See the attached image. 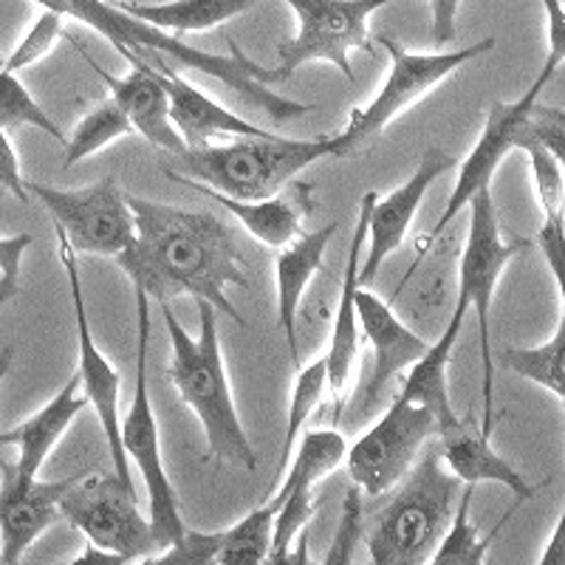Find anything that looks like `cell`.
<instances>
[{"instance_id": "21", "label": "cell", "mask_w": 565, "mask_h": 565, "mask_svg": "<svg viewBox=\"0 0 565 565\" xmlns=\"http://www.w3.org/2000/svg\"><path fill=\"white\" fill-rule=\"evenodd\" d=\"M436 444L444 469L452 478H458V483H463V487L498 483V487H507L514 494L518 507L534 498L532 483L507 458L498 456L489 436L481 433V424L476 422V416L458 418L450 430L438 433Z\"/></svg>"}, {"instance_id": "19", "label": "cell", "mask_w": 565, "mask_h": 565, "mask_svg": "<svg viewBox=\"0 0 565 565\" xmlns=\"http://www.w3.org/2000/svg\"><path fill=\"white\" fill-rule=\"evenodd\" d=\"M356 322H362V331H365L373 351L371 380H367L360 405L362 413H371L373 407L380 405V398L387 391V385L405 367L422 360L424 351L430 348V342L422 340L413 328H407L405 322L393 315L387 302H382L380 297L371 295L367 289L356 291Z\"/></svg>"}, {"instance_id": "16", "label": "cell", "mask_w": 565, "mask_h": 565, "mask_svg": "<svg viewBox=\"0 0 565 565\" xmlns=\"http://www.w3.org/2000/svg\"><path fill=\"white\" fill-rule=\"evenodd\" d=\"M85 472L60 481H40L14 472L9 461H0V548L3 565H20L23 554L38 543L45 529L60 521V501Z\"/></svg>"}, {"instance_id": "35", "label": "cell", "mask_w": 565, "mask_h": 565, "mask_svg": "<svg viewBox=\"0 0 565 565\" xmlns=\"http://www.w3.org/2000/svg\"><path fill=\"white\" fill-rule=\"evenodd\" d=\"M315 489H291L275 507V523H271V554L289 552L295 546L297 534L309 529L315 518Z\"/></svg>"}, {"instance_id": "33", "label": "cell", "mask_w": 565, "mask_h": 565, "mask_svg": "<svg viewBox=\"0 0 565 565\" xmlns=\"http://www.w3.org/2000/svg\"><path fill=\"white\" fill-rule=\"evenodd\" d=\"M328 391V362L326 353L320 360L311 362L309 367H302L297 373L295 387H291V405H289V424H286V436H282V450H280V472H286L295 452V441L300 438L302 424L309 422L311 413L320 407Z\"/></svg>"}, {"instance_id": "29", "label": "cell", "mask_w": 565, "mask_h": 565, "mask_svg": "<svg viewBox=\"0 0 565 565\" xmlns=\"http://www.w3.org/2000/svg\"><path fill=\"white\" fill-rule=\"evenodd\" d=\"M472 494H476V487H463L450 532H447V537H444V543L438 546V552L433 554V559L427 565H483V559L489 557V548H492V543L498 540V534H501V529L507 526L509 518H512L518 507L509 509L501 521H498V526L481 537L478 526L469 518Z\"/></svg>"}, {"instance_id": "13", "label": "cell", "mask_w": 565, "mask_h": 565, "mask_svg": "<svg viewBox=\"0 0 565 565\" xmlns=\"http://www.w3.org/2000/svg\"><path fill=\"white\" fill-rule=\"evenodd\" d=\"M430 438H436L430 413L396 396L385 416L348 447L345 467L353 487L367 498L391 492L411 472Z\"/></svg>"}, {"instance_id": "20", "label": "cell", "mask_w": 565, "mask_h": 565, "mask_svg": "<svg viewBox=\"0 0 565 565\" xmlns=\"http://www.w3.org/2000/svg\"><path fill=\"white\" fill-rule=\"evenodd\" d=\"M164 175H168L173 184L210 195L215 204L224 206L230 215H235V218L244 224V230L249 232L257 244L271 246V249H282V246H289L295 238H300L302 221L309 218V212H315L317 206L315 184H306V181H291L289 186H282L280 193L271 195V199L235 201L215 193V190H206V186L195 184V181L181 179V175H175L173 170L168 168H164Z\"/></svg>"}, {"instance_id": "4", "label": "cell", "mask_w": 565, "mask_h": 565, "mask_svg": "<svg viewBox=\"0 0 565 565\" xmlns=\"http://www.w3.org/2000/svg\"><path fill=\"white\" fill-rule=\"evenodd\" d=\"M396 487L367 532V557L371 565H427L450 532L463 483L444 469L436 438H430Z\"/></svg>"}, {"instance_id": "37", "label": "cell", "mask_w": 565, "mask_h": 565, "mask_svg": "<svg viewBox=\"0 0 565 565\" xmlns=\"http://www.w3.org/2000/svg\"><path fill=\"white\" fill-rule=\"evenodd\" d=\"M63 20H65L63 14L45 12L43 9V14L34 20V26L29 29L26 38L20 40L18 49H14V52L3 60V68L12 71V74H18V71L40 63V60H43L45 54L52 52L54 45H57V40L63 38Z\"/></svg>"}, {"instance_id": "11", "label": "cell", "mask_w": 565, "mask_h": 565, "mask_svg": "<svg viewBox=\"0 0 565 565\" xmlns=\"http://www.w3.org/2000/svg\"><path fill=\"white\" fill-rule=\"evenodd\" d=\"M60 518L88 537L90 546L139 563L161 552L150 518L139 509L136 489L110 476L85 472L60 501Z\"/></svg>"}, {"instance_id": "17", "label": "cell", "mask_w": 565, "mask_h": 565, "mask_svg": "<svg viewBox=\"0 0 565 565\" xmlns=\"http://www.w3.org/2000/svg\"><path fill=\"white\" fill-rule=\"evenodd\" d=\"M122 54L130 63V71L125 77H110L108 71L94 65L99 71V77L105 79V85H108L110 99L116 103V108L122 110L128 125L134 128V134H139L156 150L179 156L186 148L181 136L175 134L173 122H170L168 88H164V79H161L159 68L134 52Z\"/></svg>"}, {"instance_id": "8", "label": "cell", "mask_w": 565, "mask_h": 565, "mask_svg": "<svg viewBox=\"0 0 565 565\" xmlns=\"http://www.w3.org/2000/svg\"><path fill=\"white\" fill-rule=\"evenodd\" d=\"M469 232L461 252V269H458V300L467 302V309L476 311L478 345H481L483 365V416L481 433L492 438L494 433V351L489 334V315H492V297L498 291L503 269L514 257L526 252L532 241H507L498 221V206L492 201V190L469 201Z\"/></svg>"}, {"instance_id": "45", "label": "cell", "mask_w": 565, "mask_h": 565, "mask_svg": "<svg viewBox=\"0 0 565 565\" xmlns=\"http://www.w3.org/2000/svg\"><path fill=\"white\" fill-rule=\"evenodd\" d=\"M18 295H20L18 277H0V309H3L7 302H12Z\"/></svg>"}, {"instance_id": "15", "label": "cell", "mask_w": 565, "mask_h": 565, "mask_svg": "<svg viewBox=\"0 0 565 565\" xmlns=\"http://www.w3.org/2000/svg\"><path fill=\"white\" fill-rule=\"evenodd\" d=\"M456 170V159L441 148H427L422 153L418 168L413 170L411 179L405 184H398L393 193L376 195L367 212V255L360 264V286L365 289L373 277L380 275L382 264L396 249H402L407 241V230H411L413 218H416L418 206H422L424 195L430 193V186L436 184L441 175Z\"/></svg>"}, {"instance_id": "42", "label": "cell", "mask_w": 565, "mask_h": 565, "mask_svg": "<svg viewBox=\"0 0 565 565\" xmlns=\"http://www.w3.org/2000/svg\"><path fill=\"white\" fill-rule=\"evenodd\" d=\"M266 565H311V552H309V529H302L297 534L295 546L282 554H269V563Z\"/></svg>"}, {"instance_id": "44", "label": "cell", "mask_w": 565, "mask_h": 565, "mask_svg": "<svg viewBox=\"0 0 565 565\" xmlns=\"http://www.w3.org/2000/svg\"><path fill=\"white\" fill-rule=\"evenodd\" d=\"M537 565H565V554H563V514L557 518L552 529V537H548L546 548H543V557H540Z\"/></svg>"}, {"instance_id": "1", "label": "cell", "mask_w": 565, "mask_h": 565, "mask_svg": "<svg viewBox=\"0 0 565 565\" xmlns=\"http://www.w3.org/2000/svg\"><path fill=\"white\" fill-rule=\"evenodd\" d=\"M125 201L134 215V244L114 260L134 289L159 306L173 297H193L246 326V317L226 297V286H249L241 269L235 232L212 212L159 204L130 193H125Z\"/></svg>"}, {"instance_id": "14", "label": "cell", "mask_w": 565, "mask_h": 565, "mask_svg": "<svg viewBox=\"0 0 565 565\" xmlns=\"http://www.w3.org/2000/svg\"><path fill=\"white\" fill-rule=\"evenodd\" d=\"M60 244V264H63L65 277H68V291L71 302H74V317H77V351H79V387H83L85 405L94 407L99 418V427L105 433V441H108L110 458H114V476L119 481L130 483L134 487V472H130V463L125 458L122 450V433H119V387H122V376L108 362L103 351H99L97 340L90 334L88 311H85V295H83V280H79V266H77V252H71V246L63 238H57Z\"/></svg>"}, {"instance_id": "31", "label": "cell", "mask_w": 565, "mask_h": 565, "mask_svg": "<svg viewBox=\"0 0 565 565\" xmlns=\"http://www.w3.org/2000/svg\"><path fill=\"white\" fill-rule=\"evenodd\" d=\"M271 523L275 509L260 507L221 532L215 565H266L271 554Z\"/></svg>"}, {"instance_id": "12", "label": "cell", "mask_w": 565, "mask_h": 565, "mask_svg": "<svg viewBox=\"0 0 565 565\" xmlns=\"http://www.w3.org/2000/svg\"><path fill=\"white\" fill-rule=\"evenodd\" d=\"M26 193L49 210L57 238L83 255L116 257L134 244V215L114 175L79 190L26 181Z\"/></svg>"}, {"instance_id": "46", "label": "cell", "mask_w": 565, "mask_h": 565, "mask_svg": "<svg viewBox=\"0 0 565 565\" xmlns=\"http://www.w3.org/2000/svg\"><path fill=\"white\" fill-rule=\"evenodd\" d=\"M12 362H14V345L0 348V385L7 380V373L12 371Z\"/></svg>"}, {"instance_id": "7", "label": "cell", "mask_w": 565, "mask_h": 565, "mask_svg": "<svg viewBox=\"0 0 565 565\" xmlns=\"http://www.w3.org/2000/svg\"><path fill=\"white\" fill-rule=\"evenodd\" d=\"M380 40V45L391 57V74H387L380 94L365 108L351 110L345 130L331 136V156L334 159H348V156L362 153L373 139H380L385 134L393 119L416 108L424 97H430L444 79L456 74L463 63L492 52L494 43H498L494 38H483L476 45H467V49H458V52L411 54L396 40Z\"/></svg>"}, {"instance_id": "39", "label": "cell", "mask_w": 565, "mask_h": 565, "mask_svg": "<svg viewBox=\"0 0 565 565\" xmlns=\"http://www.w3.org/2000/svg\"><path fill=\"white\" fill-rule=\"evenodd\" d=\"M0 195H12V199L26 204L32 195L26 193V181H23V170H20L18 150L12 148L7 130H0Z\"/></svg>"}, {"instance_id": "38", "label": "cell", "mask_w": 565, "mask_h": 565, "mask_svg": "<svg viewBox=\"0 0 565 565\" xmlns=\"http://www.w3.org/2000/svg\"><path fill=\"white\" fill-rule=\"evenodd\" d=\"M221 532H190L184 537L164 546L161 552L139 559L136 565H215V552H218Z\"/></svg>"}, {"instance_id": "22", "label": "cell", "mask_w": 565, "mask_h": 565, "mask_svg": "<svg viewBox=\"0 0 565 565\" xmlns=\"http://www.w3.org/2000/svg\"><path fill=\"white\" fill-rule=\"evenodd\" d=\"M376 193H365L360 204V218L353 230L351 249H348L345 275L340 286V306H337L334 328H331V342H328L326 362H328V391L334 396L337 413H340V396H345L351 367L360 351V322H356V291L360 286V264H362V244L367 235V212H371Z\"/></svg>"}, {"instance_id": "43", "label": "cell", "mask_w": 565, "mask_h": 565, "mask_svg": "<svg viewBox=\"0 0 565 565\" xmlns=\"http://www.w3.org/2000/svg\"><path fill=\"white\" fill-rule=\"evenodd\" d=\"M63 565H130V559L119 557V554H110V552H103V548L97 546H85L83 554H77L74 559H68V563Z\"/></svg>"}, {"instance_id": "40", "label": "cell", "mask_w": 565, "mask_h": 565, "mask_svg": "<svg viewBox=\"0 0 565 565\" xmlns=\"http://www.w3.org/2000/svg\"><path fill=\"white\" fill-rule=\"evenodd\" d=\"M461 0H430L433 12V43L441 49V45L450 43L456 38V14Z\"/></svg>"}, {"instance_id": "26", "label": "cell", "mask_w": 565, "mask_h": 565, "mask_svg": "<svg viewBox=\"0 0 565 565\" xmlns=\"http://www.w3.org/2000/svg\"><path fill=\"white\" fill-rule=\"evenodd\" d=\"M255 0H170V3H114L130 18L150 23L168 34L206 32V29L224 26L226 20L241 18L249 12Z\"/></svg>"}, {"instance_id": "30", "label": "cell", "mask_w": 565, "mask_h": 565, "mask_svg": "<svg viewBox=\"0 0 565 565\" xmlns=\"http://www.w3.org/2000/svg\"><path fill=\"white\" fill-rule=\"evenodd\" d=\"M523 153L529 156L534 193H537V204L543 210V226L537 232V241H565V159L554 156L543 145H532Z\"/></svg>"}, {"instance_id": "10", "label": "cell", "mask_w": 565, "mask_h": 565, "mask_svg": "<svg viewBox=\"0 0 565 565\" xmlns=\"http://www.w3.org/2000/svg\"><path fill=\"white\" fill-rule=\"evenodd\" d=\"M136 291V289H134ZM148 353H150V300L136 291V393L128 416L119 424L122 450L128 463H136L141 481L148 487V518L159 546H170L184 537L186 526L181 518V503L170 481L164 458H161L159 424L148 387Z\"/></svg>"}, {"instance_id": "47", "label": "cell", "mask_w": 565, "mask_h": 565, "mask_svg": "<svg viewBox=\"0 0 565 565\" xmlns=\"http://www.w3.org/2000/svg\"><path fill=\"white\" fill-rule=\"evenodd\" d=\"M483 565H498V563H494V559H489V557H487V559H483Z\"/></svg>"}, {"instance_id": "36", "label": "cell", "mask_w": 565, "mask_h": 565, "mask_svg": "<svg viewBox=\"0 0 565 565\" xmlns=\"http://www.w3.org/2000/svg\"><path fill=\"white\" fill-rule=\"evenodd\" d=\"M362 543V492L351 487L345 492V503H342L340 523H337L334 540L328 546L326 557L320 565H356V554H360Z\"/></svg>"}, {"instance_id": "28", "label": "cell", "mask_w": 565, "mask_h": 565, "mask_svg": "<svg viewBox=\"0 0 565 565\" xmlns=\"http://www.w3.org/2000/svg\"><path fill=\"white\" fill-rule=\"evenodd\" d=\"M565 311L559 315L552 340L537 348H503L501 365L523 380L534 382L537 387L552 393L559 405H565Z\"/></svg>"}, {"instance_id": "18", "label": "cell", "mask_w": 565, "mask_h": 565, "mask_svg": "<svg viewBox=\"0 0 565 565\" xmlns=\"http://www.w3.org/2000/svg\"><path fill=\"white\" fill-rule=\"evenodd\" d=\"M141 57V54H139ZM159 68L164 88L170 99V122L175 134L181 136L186 150H204L215 139H269L275 136L271 130L257 128L246 122L244 116L232 114L230 108L210 99L193 83H186L173 65H168L161 57H145Z\"/></svg>"}, {"instance_id": "24", "label": "cell", "mask_w": 565, "mask_h": 565, "mask_svg": "<svg viewBox=\"0 0 565 565\" xmlns=\"http://www.w3.org/2000/svg\"><path fill=\"white\" fill-rule=\"evenodd\" d=\"M337 230H340V224L331 221V224H326L317 232H302L300 238L291 241L289 246H282L280 255H277V322H280V331L286 337V345H289L295 371H300V351H297L295 328L297 309H300V300L306 289H309L311 277L322 269L326 249L337 235Z\"/></svg>"}, {"instance_id": "27", "label": "cell", "mask_w": 565, "mask_h": 565, "mask_svg": "<svg viewBox=\"0 0 565 565\" xmlns=\"http://www.w3.org/2000/svg\"><path fill=\"white\" fill-rule=\"evenodd\" d=\"M297 441H300V447L295 452V461H289V467H286V478H282L280 489L275 492L269 507L282 501L291 489H315L317 481H322L334 469H340V463H345L348 441L342 433L309 430L302 438H297Z\"/></svg>"}, {"instance_id": "34", "label": "cell", "mask_w": 565, "mask_h": 565, "mask_svg": "<svg viewBox=\"0 0 565 565\" xmlns=\"http://www.w3.org/2000/svg\"><path fill=\"white\" fill-rule=\"evenodd\" d=\"M20 128H38L65 145V134L60 130V125H54L52 116L40 108V103L29 94L26 85L20 83L18 74L0 68V130L12 134Z\"/></svg>"}, {"instance_id": "5", "label": "cell", "mask_w": 565, "mask_h": 565, "mask_svg": "<svg viewBox=\"0 0 565 565\" xmlns=\"http://www.w3.org/2000/svg\"><path fill=\"white\" fill-rule=\"evenodd\" d=\"M554 57L546 60L540 77L529 85L518 103H492L487 110V122H483L481 139L476 148L458 168V181L452 186V195L444 206L441 218L436 221L430 232V241L441 238V232L452 224L469 206V201L489 190L494 170L501 168L512 150H526L532 145H543L554 156L565 159V114L559 108H548L540 103V90L546 88L548 79L557 74Z\"/></svg>"}, {"instance_id": "25", "label": "cell", "mask_w": 565, "mask_h": 565, "mask_svg": "<svg viewBox=\"0 0 565 565\" xmlns=\"http://www.w3.org/2000/svg\"><path fill=\"white\" fill-rule=\"evenodd\" d=\"M467 315V302L456 300L450 326L444 328V334L424 351L422 360L413 362L405 385H402V393H398L402 398H407V402H413V405L424 407V411L430 413L433 422H436V436L444 430H450L452 424L458 422L456 411H452L450 376H447V371H450L452 348H456Z\"/></svg>"}, {"instance_id": "9", "label": "cell", "mask_w": 565, "mask_h": 565, "mask_svg": "<svg viewBox=\"0 0 565 565\" xmlns=\"http://www.w3.org/2000/svg\"><path fill=\"white\" fill-rule=\"evenodd\" d=\"M300 20V32L277 49L280 65H249L255 83L266 85L286 83L295 71L309 63H331L342 71V77L353 79L351 57L353 49L373 54L367 20L373 12L385 9L396 0H286Z\"/></svg>"}, {"instance_id": "49", "label": "cell", "mask_w": 565, "mask_h": 565, "mask_svg": "<svg viewBox=\"0 0 565 565\" xmlns=\"http://www.w3.org/2000/svg\"><path fill=\"white\" fill-rule=\"evenodd\" d=\"M0 565H3V548H0Z\"/></svg>"}, {"instance_id": "3", "label": "cell", "mask_w": 565, "mask_h": 565, "mask_svg": "<svg viewBox=\"0 0 565 565\" xmlns=\"http://www.w3.org/2000/svg\"><path fill=\"white\" fill-rule=\"evenodd\" d=\"M195 306H199V337L186 334L170 302L161 306L170 334V353H173L168 376L181 402L199 416L206 438V458L255 472L257 456L235 407L230 373L221 353L218 311L206 302Z\"/></svg>"}, {"instance_id": "23", "label": "cell", "mask_w": 565, "mask_h": 565, "mask_svg": "<svg viewBox=\"0 0 565 565\" xmlns=\"http://www.w3.org/2000/svg\"><path fill=\"white\" fill-rule=\"evenodd\" d=\"M85 398L79 396V376L74 373L52 402H45L26 422L14 424L0 433V447H18V461L12 463L14 472L23 478H40L49 456L68 433L74 418L85 411Z\"/></svg>"}, {"instance_id": "6", "label": "cell", "mask_w": 565, "mask_h": 565, "mask_svg": "<svg viewBox=\"0 0 565 565\" xmlns=\"http://www.w3.org/2000/svg\"><path fill=\"white\" fill-rule=\"evenodd\" d=\"M331 156V136L320 139H241L232 145H210L204 150H181L170 156L175 175L215 190L235 201L271 199L297 175Z\"/></svg>"}, {"instance_id": "41", "label": "cell", "mask_w": 565, "mask_h": 565, "mask_svg": "<svg viewBox=\"0 0 565 565\" xmlns=\"http://www.w3.org/2000/svg\"><path fill=\"white\" fill-rule=\"evenodd\" d=\"M32 235H12V238H0V277H20V264L23 255L32 246Z\"/></svg>"}, {"instance_id": "48", "label": "cell", "mask_w": 565, "mask_h": 565, "mask_svg": "<svg viewBox=\"0 0 565 565\" xmlns=\"http://www.w3.org/2000/svg\"><path fill=\"white\" fill-rule=\"evenodd\" d=\"M3 60H7V57H3V54H0V68H3Z\"/></svg>"}, {"instance_id": "2", "label": "cell", "mask_w": 565, "mask_h": 565, "mask_svg": "<svg viewBox=\"0 0 565 565\" xmlns=\"http://www.w3.org/2000/svg\"><path fill=\"white\" fill-rule=\"evenodd\" d=\"M34 3L43 7L45 12H57L63 18H74L85 23V26L97 29L119 52H134L141 54V57H161L168 65L175 63L181 68L201 71L206 77L218 79L246 108L271 119L275 128H286L289 122H297L300 116L315 110V105L295 103V99L280 97V94H275L266 85L255 83L249 74L252 60L235 43H230V57H218V54H206L201 49L186 45L175 34L161 32V29L150 26V23L130 18L128 12H122L114 3H105V0H34Z\"/></svg>"}, {"instance_id": "32", "label": "cell", "mask_w": 565, "mask_h": 565, "mask_svg": "<svg viewBox=\"0 0 565 565\" xmlns=\"http://www.w3.org/2000/svg\"><path fill=\"white\" fill-rule=\"evenodd\" d=\"M130 134H134V128L128 125L122 110L116 108L114 99H105L103 105H97L90 114H85L79 119L74 134L65 136L63 164L65 168H74V164L90 159L94 153H99V150H105L108 145H114V141L125 139Z\"/></svg>"}]
</instances>
